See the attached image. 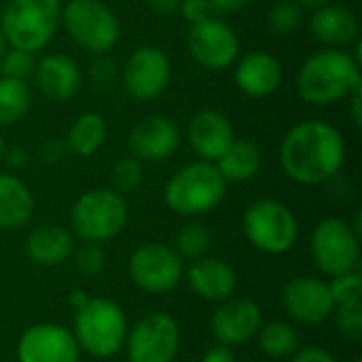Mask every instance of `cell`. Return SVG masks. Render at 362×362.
I'll use <instances>...</instances> for the list:
<instances>
[{
	"label": "cell",
	"mask_w": 362,
	"mask_h": 362,
	"mask_svg": "<svg viewBox=\"0 0 362 362\" xmlns=\"http://www.w3.org/2000/svg\"><path fill=\"white\" fill-rule=\"evenodd\" d=\"M346 161V142L339 129L325 121H303L291 127L280 146L284 174L305 187L335 178Z\"/></svg>",
	"instance_id": "1"
},
{
	"label": "cell",
	"mask_w": 362,
	"mask_h": 362,
	"mask_svg": "<svg viewBox=\"0 0 362 362\" xmlns=\"http://www.w3.org/2000/svg\"><path fill=\"white\" fill-rule=\"evenodd\" d=\"M362 85L361 59L348 51L325 49L310 55L297 76V89L303 102L329 106L348 98Z\"/></svg>",
	"instance_id": "2"
},
{
	"label": "cell",
	"mask_w": 362,
	"mask_h": 362,
	"mask_svg": "<svg viewBox=\"0 0 362 362\" xmlns=\"http://www.w3.org/2000/svg\"><path fill=\"white\" fill-rule=\"evenodd\" d=\"M70 331L81 352L91 358H112L125 346L129 322L119 303L89 295L87 301L74 310Z\"/></svg>",
	"instance_id": "3"
},
{
	"label": "cell",
	"mask_w": 362,
	"mask_h": 362,
	"mask_svg": "<svg viewBox=\"0 0 362 362\" xmlns=\"http://www.w3.org/2000/svg\"><path fill=\"white\" fill-rule=\"evenodd\" d=\"M227 180L214 163L193 161L176 170L163 189L165 206L178 216H202L221 206L227 195Z\"/></svg>",
	"instance_id": "4"
},
{
	"label": "cell",
	"mask_w": 362,
	"mask_h": 362,
	"mask_svg": "<svg viewBox=\"0 0 362 362\" xmlns=\"http://www.w3.org/2000/svg\"><path fill=\"white\" fill-rule=\"evenodd\" d=\"M62 23V0H8L0 13V32L11 49H45Z\"/></svg>",
	"instance_id": "5"
},
{
	"label": "cell",
	"mask_w": 362,
	"mask_h": 362,
	"mask_svg": "<svg viewBox=\"0 0 362 362\" xmlns=\"http://www.w3.org/2000/svg\"><path fill=\"white\" fill-rule=\"evenodd\" d=\"M129 221V208L115 189H89L72 204L70 229L83 242L104 244L115 240Z\"/></svg>",
	"instance_id": "6"
},
{
	"label": "cell",
	"mask_w": 362,
	"mask_h": 362,
	"mask_svg": "<svg viewBox=\"0 0 362 362\" xmlns=\"http://www.w3.org/2000/svg\"><path fill=\"white\" fill-rule=\"evenodd\" d=\"M74 45L91 55H106L121 36L115 11L102 0H68L62 6V23Z\"/></svg>",
	"instance_id": "7"
},
{
	"label": "cell",
	"mask_w": 362,
	"mask_h": 362,
	"mask_svg": "<svg viewBox=\"0 0 362 362\" xmlns=\"http://www.w3.org/2000/svg\"><path fill=\"white\" fill-rule=\"evenodd\" d=\"M244 238L263 255H286L297 238L299 223L288 206L278 199L263 197L252 202L242 216Z\"/></svg>",
	"instance_id": "8"
},
{
	"label": "cell",
	"mask_w": 362,
	"mask_h": 362,
	"mask_svg": "<svg viewBox=\"0 0 362 362\" xmlns=\"http://www.w3.org/2000/svg\"><path fill=\"white\" fill-rule=\"evenodd\" d=\"M310 252L316 267L329 278L352 272L361 263V235L348 221L327 216L312 231Z\"/></svg>",
	"instance_id": "9"
},
{
	"label": "cell",
	"mask_w": 362,
	"mask_h": 362,
	"mask_svg": "<svg viewBox=\"0 0 362 362\" xmlns=\"http://www.w3.org/2000/svg\"><path fill=\"white\" fill-rule=\"evenodd\" d=\"M180 341L178 320L168 312H151L129 327L123 348L127 362H174Z\"/></svg>",
	"instance_id": "10"
},
{
	"label": "cell",
	"mask_w": 362,
	"mask_h": 362,
	"mask_svg": "<svg viewBox=\"0 0 362 362\" xmlns=\"http://www.w3.org/2000/svg\"><path fill=\"white\" fill-rule=\"evenodd\" d=\"M127 274L136 288L148 295H165L185 278V261L161 242L140 244L127 261Z\"/></svg>",
	"instance_id": "11"
},
{
	"label": "cell",
	"mask_w": 362,
	"mask_h": 362,
	"mask_svg": "<svg viewBox=\"0 0 362 362\" xmlns=\"http://www.w3.org/2000/svg\"><path fill=\"white\" fill-rule=\"evenodd\" d=\"M187 49L199 66L218 72L240 57V38L231 25L216 17H208L189 25Z\"/></svg>",
	"instance_id": "12"
},
{
	"label": "cell",
	"mask_w": 362,
	"mask_h": 362,
	"mask_svg": "<svg viewBox=\"0 0 362 362\" xmlns=\"http://www.w3.org/2000/svg\"><path fill=\"white\" fill-rule=\"evenodd\" d=\"M81 348L72 331L55 322H38L28 327L15 348L17 362H78Z\"/></svg>",
	"instance_id": "13"
},
{
	"label": "cell",
	"mask_w": 362,
	"mask_h": 362,
	"mask_svg": "<svg viewBox=\"0 0 362 362\" xmlns=\"http://www.w3.org/2000/svg\"><path fill=\"white\" fill-rule=\"evenodd\" d=\"M172 76L170 57L153 45L138 47L125 62L123 85L125 91L138 102H151L159 98Z\"/></svg>",
	"instance_id": "14"
},
{
	"label": "cell",
	"mask_w": 362,
	"mask_h": 362,
	"mask_svg": "<svg viewBox=\"0 0 362 362\" xmlns=\"http://www.w3.org/2000/svg\"><path fill=\"white\" fill-rule=\"evenodd\" d=\"M282 308L286 316L303 327H318L333 316L335 301L327 280L316 276H297L282 291Z\"/></svg>",
	"instance_id": "15"
},
{
	"label": "cell",
	"mask_w": 362,
	"mask_h": 362,
	"mask_svg": "<svg viewBox=\"0 0 362 362\" xmlns=\"http://www.w3.org/2000/svg\"><path fill=\"white\" fill-rule=\"evenodd\" d=\"M263 325V312L257 301L248 297H229L216 303L210 318V331L221 346H242L257 337Z\"/></svg>",
	"instance_id": "16"
},
{
	"label": "cell",
	"mask_w": 362,
	"mask_h": 362,
	"mask_svg": "<svg viewBox=\"0 0 362 362\" xmlns=\"http://www.w3.org/2000/svg\"><path fill=\"white\" fill-rule=\"evenodd\" d=\"M127 144L132 157L140 161H163L176 153L180 144V129L170 117L148 115L132 125Z\"/></svg>",
	"instance_id": "17"
},
{
	"label": "cell",
	"mask_w": 362,
	"mask_h": 362,
	"mask_svg": "<svg viewBox=\"0 0 362 362\" xmlns=\"http://www.w3.org/2000/svg\"><path fill=\"white\" fill-rule=\"evenodd\" d=\"M185 278L195 297L214 305L233 297L238 288L235 269L227 261L210 255L191 261V265L185 269Z\"/></svg>",
	"instance_id": "18"
},
{
	"label": "cell",
	"mask_w": 362,
	"mask_h": 362,
	"mask_svg": "<svg viewBox=\"0 0 362 362\" xmlns=\"http://www.w3.org/2000/svg\"><path fill=\"white\" fill-rule=\"evenodd\" d=\"M187 140L202 161L214 163L235 140L231 121L212 108L199 110L187 125Z\"/></svg>",
	"instance_id": "19"
},
{
	"label": "cell",
	"mask_w": 362,
	"mask_h": 362,
	"mask_svg": "<svg viewBox=\"0 0 362 362\" xmlns=\"http://www.w3.org/2000/svg\"><path fill=\"white\" fill-rule=\"evenodd\" d=\"M32 78L40 93L53 102H68L81 89L78 64L66 53H49L40 57L34 66Z\"/></svg>",
	"instance_id": "20"
},
{
	"label": "cell",
	"mask_w": 362,
	"mask_h": 362,
	"mask_svg": "<svg viewBox=\"0 0 362 362\" xmlns=\"http://www.w3.org/2000/svg\"><path fill=\"white\" fill-rule=\"evenodd\" d=\"M235 85L248 98H267L282 83V64L267 51H248L235 59Z\"/></svg>",
	"instance_id": "21"
},
{
	"label": "cell",
	"mask_w": 362,
	"mask_h": 362,
	"mask_svg": "<svg viewBox=\"0 0 362 362\" xmlns=\"http://www.w3.org/2000/svg\"><path fill=\"white\" fill-rule=\"evenodd\" d=\"M74 252V233L62 225L45 223L25 238V257L36 267H57Z\"/></svg>",
	"instance_id": "22"
},
{
	"label": "cell",
	"mask_w": 362,
	"mask_h": 362,
	"mask_svg": "<svg viewBox=\"0 0 362 362\" xmlns=\"http://www.w3.org/2000/svg\"><path fill=\"white\" fill-rule=\"evenodd\" d=\"M310 30L316 36V40L329 45V47H344L358 38L361 23L358 17L339 4H325L314 8V15L310 19Z\"/></svg>",
	"instance_id": "23"
},
{
	"label": "cell",
	"mask_w": 362,
	"mask_h": 362,
	"mask_svg": "<svg viewBox=\"0 0 362 362\" xmlns=\"http://www.w3.org/2000/svg\"><path fill=\"white\" fill-rule=\"evenodd\" d=\"M34 216V195L15 174H0V229H23Z\"/></svg>",
	"instance_id": "24"
},
{
	"label": "cell",
	"mask_w": 362,
	"mask_h": 362,
	"mask_svg": "<svg viewBox=\"0 0 362 362\" xmlns=\"http://www.w3.org/2000/svg\"><path fill=\"white\" fill-rule=\"evenodd\" d=\"M214 165L227 182H246L261 168V151L250 140H233Z\"/></svg>",
	"instance_id": "25"
},
{
	"label": "cell",
	"mask_w": 362,
	"mask_h": 362,
	"mask_svg": "<svg viewBox=\"0 0 362 362\" xmlns=\"http://www.w3.org/2000/svg\"><path fill=\"white\" fill-rule=\"evenodd\" d=\"M106 136H108V127H106L104 117L100 112L87 110L78 115L74 123L70 125L68 136H66V146L70 153L78 157H91L102 148V144L106 142Z\"/></svg>",
	"instance_id": "26"
},
{
	"label": "cell",
	"mask_w": 362,
	"mask_h": 362,
	"mask_svg": "<svg viewBox=\"0 0 362 362\" xmlns=\"http://www.w3.org/2000/svg\"><path fill=\"white\" fill-rule=\"evenodd\" d=\"M257 339L261 352L272 358H291L299 350V333L291 322L284 320L261 325Z\"/></svg>",
	"instance_id": "27"
},
{
	"label": "cell",
	"mask_w": 362,
	"mask_h": 362,
	"mask_svg": "<svg viewBox=\"0 0 362 362\" xmlns=\"http://www.w3.org/2000/svg\"><path fill=\"white\" fill-rule=\"evenodd\" d=\"M32 104V93L25 81L0 76V127L19 123Z\"/></svg>",
	"instance_id": "28"
},
{
	"label": "cell",
	"mask_w": 362,
	"mask_h": 362,
	"mask_svg": "<svg viewBox=\"0 0 362 362\" xmlns=\"http://www.w3.org/2000/svg\"><path fill=\"white\" fill-rule=\"evenodd\" d=\"M212 246V233L210 229L204 225V223H197V221H191L187 225H182L174 238V250L176 255L185 261H195V259H202L208 255Z\"/></svg>",
	"instance_id": "29"
},
{
	"label": "cell",
	"mask_w": 362,
	"mask_h": 362,
	"mask_svg": "<svg viewBox=\"0 0 362 362\" xmlns=\"http://www.w3.org/2000/svg\"><path fill=\"white\" fill-rule=\"evenodd\" d=\"M327 284H329V291H331L335 305L362 303V276L358 269L331 276V280Z\"/></svg>",
	"instance_id": "30"
},
{
	"label": "cell",
	"mask_w": 362,
	"mask_h": 362,
	"mask_svg": "<svg viewBox=\"0 0 362 362\" xmlns=\"http://www.w3.org/2000/svg\"><path fill=\"white\" fill-rule=\"evenodd\" d=\"M301 17H303V11L295 0H280L272 6L267 25L276 36H288L291 32L299 28Z\"/></svg>",
	"instance_id": "31"
},
{
	"label": "cell",
	"mask_w": 362,
	"mask_h": 362,
	"mask_svg": "<svg viewBox=\"0 0 362 362\" xmlns=\"http://www.w3.org/2000/svg\"><path fill=\"white\" fill-rule=\"evenodd\" d=\"M144 180V168L142 161L136 157H123L112 168V185L117 193H132L136 191Z\"/></svg>",
	"instance_id": "32"
},
{
	"label": "cell",
	"mask_w": 362,
	"mask_h": 362,
	"mask_svg": "<svg viewBox=\"0 0 362 362\" xmlns=\"http://www.w3.org/2000/svg\"><path fill=\"white\" fill-rule=\"evenodd\" d=\"M34 53L28 51H19V49H4L2 57H0V72L6 78H15V81H28L34 74Z\"/></svg>",
	"instance_id": "33"
},
{
	"label": "cell",
	"mask_w": 362,
	"mask_h": 362,
	"mask_svg": "<svg viewBox=\"0 0 362 362\" xmlns=\"http://www.w3.org/2000/svg\"><path fill=\"white\" fill-rule=\"evenodd\" d=\"M335 327L339 335L348 341H361L362 339V303L350 305H335L333 316Z\"/></svg>",
	"instance_id": "34"
},
{
	"label": "cell",
	"mask_w": 362,
	"mask_h": 362,
	"mask_svg": "<svg viewBox=\"0 0 362 362\" xmlns=\"http://www.w3.org/2000/svg\"><path fill=\"white\" fill-rule=\"evenodd\" d=\"M72 255H74V265H76L78 274H83L87 278H93V276H100L104 272L106 255L102 250V244L83 242Z\"/></svg>",
	"instance_id": "35"
},
{
	"label": "cell",
	"mask_w": 362,
	"mask_h": 362,
	"mask_svg": "<svg viewBox=\"0 0 362 362\" xmlns=\"http://www.w3.org/2000/svg\"><path fill=\"white\" fill-rule=\"evenodd\" d=\"M178 13L182 15V19L191 25L197 21H204L210 17V8L206 0H180Z\"/></svg>",
	"instance_id": "36"
},
{
	"label": "cell",
	"mask_w": 362,
	"mask_h": 362,
	"mask_svg": "<svg viewBox=\"0 0 362 362\" xmlns=\"http://www.w3.org/2000/svg\"><path fill=\"white\" fill-rule=\"evenodd\" d=\"M288 362H337V358L320 346H308V348H299L288 358Z\"/></svg>",
	"instance_id": "37"
},
{
	"label": "cell",
	"mask_w": 362,
	"mask_h": 362,
	"mask_svg": "<svg viewBox=\"0 0 362 362\" xmlns=\"http://www.w3.org/2000/svg\"><path fill=\"white\" fill-rule=\"evenodd\" d=\"M206 2H208L210 15H233L246 8L250 0H206Z\"/></svg>",
	"instance_id": "38"
},
{
	"label": "cell",
	"mask_w": 362,
	"mask_h": 362,
	"mask_svg": "<svg viewBox=\"0 0 362 362\" xmlns=\"http://www.w3.org/2000/svg\"><path fill=\"white\" fill-rule=\"evenodd\" d=\"M199 362H238V358H235L231 348L218 344V346L210 348L208 352H204V356H202Z\"/></svg>",
	"instance_id": "39"
},
{
	"label": "cell",
	"mask_w": 362,
	"mask_h": 362,
	"mask_svg": "<svg viewBox=\"0 0 362 362\" xmlns=\"http://www.w3.org/2000/svg\"><path fill=\"white\" fill-rule=\"evenodd\" d=\"M146 6L161 17H170L174 13H178L180 0H146Z\"/></svg>",
	"instance_id": "40"
},
{
	"label": "cell",
	"mask_w": 362,
	"mask_h": 362,
	"mask_svg": "<svg viewBox=\"0 0 362 362\" xmlns=\"http://www.w3.org/2000/svg\"><path fill=\"white\" fill-rule=\"evenodd\" d=\"M348 98H350V104H352V121L358 127L362 123V85H358Z\"/></svg>",
	"instance_id": "41"
},
{
	"label": "cell",
	"mask_w": 362,
	"mask_h": 362,
	"mask_svg": "<svg viewBox=\"0 0 362 362\" xmlns=\"http://www.w3.org/2000/svg\"><path fill=\"white\" fill-rule=\"evenodd\" d=\"M4 159H6L13 168H19V165H23V163L28 161V153H25L23 148H19V146H13V148H6Z\"/></svg>",
	"instance_id": "42"
},
{
	"label": "cell",
	"mask_w": 362,
	"mask_h": 362,
	"mask_svg": "<svg viewBox=\"0 0 362 362\" xmlns=\"http://www.w3.org/2000/svg\"><path fill=\"white\" fill-rule=\"evenodd\" d=\"M87 297H89V293H85V291H81V288H74V291L68 295V303H70L72 310H76V308H81V305L87 301Z\"/></svg>",
	"instance_id": "43"
},
{
	"label": "cell",
	"mask_w": 362,
	"mask_h": 362,
	"mask_svg": "<svg viewBox=\"0 0 362 362\" xmlns=\"http://www.w3.org/2000/svg\"><path fill=\"white\" fill-rule=\"evenodd\" d=\"M301 8H318V6H325L333 0H295Z\"/></svg>",
	"instance_id": "44"
},
{
	"label": "cell",
	"mask_w": 362,
	"mask_h": 362,
	"mask_svg": "<svg viewBox=\"0 0 362 362\" xmlns=\"http://www.w3.org/2000/svg\"><path fill=\"white\" fill-rule=\"evenodd\" d=\"M4 153H6V144H4V140H2V136H0V163L4 161Z\"/></svg>",
	"instance_id": "45"
},
{
	"label": "cell",
	"mask_w": 362,
	"mask_h": 362,
	"mask_svg": "<svg viewBox=\"0 0 362 362\" xmlns=\"http://www.w3.org/2000/svg\"><path fill=\"white\" fill-rule=\"evenodd\" d=\"M4 49H6V42H4V38H2V32H0V57H2Z\"/></svg>",
	"instance_id": "46"
},
{
	"label": "cell",
	"mask_w": 362,
	"mask_h": 362,
	"mask_svg": "<svg viewBox=\"0 0 362 362\" xmlns=\"http://www.w3.org/2000/svg\"><path fill=\"white\" fill-rule=\"evenodd\" d=\"M354 362H362V361H361V358H356V361H354Z\"/></svg>",
	"instance_id": "47"
}]
</instances>
